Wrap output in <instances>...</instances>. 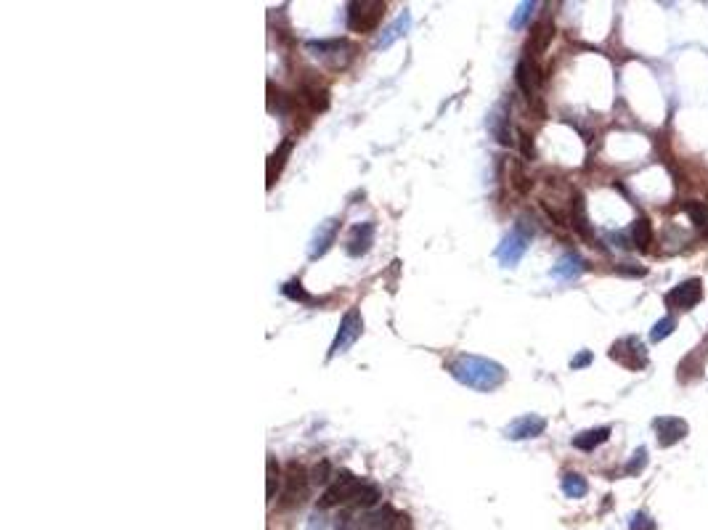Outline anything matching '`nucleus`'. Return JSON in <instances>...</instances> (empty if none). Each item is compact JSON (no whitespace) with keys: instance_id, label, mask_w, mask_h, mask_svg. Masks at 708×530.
Instances as JSON below:
<instances>
[{"instance_id":"obj_24","label":"nucleus","mask_w":708,"mask_h":530,"mask_svg":"<svg viewBox=\"0 0 708 530\" xmlns=\"http://www.w3.org/2000/svg\"><path fill=\"white\" fill-rule=\"evenodd\" d=\"M589 490V483L584 475H578V472H565L562 475V493L568 496V499H584Z\"/></svg>"},{"instance_id":"obj_4","label":"nucleus","mask_w":708,"mask_h":530,"mask_svg":"<svg viewBox=\"0 0 708 530\" xmlns=\"http://www.w3.org/2000/svg\"><path fill=\"white\" fill-rule=\"evenodd\" d=\"M363 485H366V480H361V477H356L353 472L342 469V472H337V475H334L332 485L324 490V496H321L319 506H321V509H329V506H342V503H353V506H356V501H359V496H361Z\"/></svg>"},{"instance_id":"obj_28","label":"nucleus","mask_w":708,"mask_h":530,"mask_svg":"<svg viewBox=\"0 0 708 530\" xmlns=\"http://www.w3.org/2000/svg\"><path fill=\"white\" fill-rule=\"evenodd\" d=\"M684 210L690 212V218H693V223L698 225V228L708 231V207L703 204V202H690Z\"/></svg>"},{"instance_id":"obj_1","label":"nucleus","mask_w":708,"mask_h":530,"mask_svg":"<svg viewBox=\"0 0 708 530\" xmlns=\"http://www.w3.org/2000/svg\"><path fill=\"white\" fill-rule=\"evenodd\" d=\"M446 369L451 371V377L459 384H465L469 390H481V393H491L496 387H502L504 379H507V371H504L502 363L483 356H467V353L449 361Z\"/></svg>"},{"instance_id":"obj_16","label":"nucleus","mask_w":708,"mask_h":530,"mask_svg":"<svg viewBox=\"0 0 708 530\" xmlns=\"http://www.w3.org/2000/svg\"><path fill=\"white\" fill-rule=\"evenodd\" d=\"M403 517L393 509V506H382V509H375L363 517L361 528L363 530H398Z\"/></svg>"},{"instance_id":"obj_23","label":"nucleus","mask_w":708,"mask_h":530,"mask_svg":"<svg viewBox=\"0 0 708 530\" xmlns=\"http://www.w3.org/2000/svg\"><path fill=\"white\" fill-rule=\"evenodd\" d=\"M573 228L578 231V236H584L587 241L594 238V231H592V225H589V218H587V204H584V197L581 194H575L573 197Z\"/></svg>"},{"instance_id":"obj_36","label":"nucleus","mask_w":708,"mask_h":530,"mask_svg":"<svg viewBox=\"0 0 708 530\" xmlns=\"http://www.w3.org/2000/svg\"><path fill=\"white\" fill-rule=\"evenodd\" d=\"M308 530H326V520H324V515H321V512H316V515L310 517V522H308Z\"/></svg>"},{"instance_id":"obj_14","label":"nucleus","mask_w":708,"mask_h":530,"mask_svg":"<svg viewBox=\"0 0 708 530\" xmlns=\"http://www.w3.org/2000/svg\"><path fill=\"white\" fill-rule=\"evenodd\" d=\"M488 132L496 138V144L509 146L512 144V132H509V106L507 101H502L494 106V112L488 114Z\"/></svg>"},{"instance_id":"obj_2","label":"nucleus","mask_w":708,"mask_h":530,"mask_svg":"<svg viewBox=\"0 0 708 530\" xmlns=\"http://www.w3.org/2000/svg\"><path fill=\"white\" fill-rule=\"evenodd\" d=\"M388 3L382 0H356L347 6V29L356 35H372L382 24Z\"/></svg>"},{"instance_id":"obj_18","label":"nucleus","mask_w":708,"mask_h":530,"mask_svg":"<svg viewBox=\"0 0 708 530\" xmlns=\"http://www.w3.org/2000/svg\"><path fill=\"white\" fill-rule=\"evenodd\" d=\"M292 149H294V138H284L279 144V149L268 157V188H273L276 178H279L281 170H284V165H287V157L292 154Z\"/></svg>"},{"instance_id":"obj_26","label":"nucleus","mask_w":708,"mask_h":530,"mask_svg":"<svg viewBox=\"0 0 708 530\" xmlns=\"http://www.w3.org/2000/svg\"><path fill=\"white\" fill-rule=\"evenodd\" d=\"M281 292H284V297H289V300H294V303H303V305H316V300L308 294L306 289H303V284L297 281V278H292V281H287L284 287H281Z\"/></svg>"},{"instance_id":"obj_11","label":"nucleus","mask_w":708,"mask_h":530,"mask_svg":"<svg viewBox=\"0 0 708 530\" xmlns=\"http://www.w3.org/2000/svg\"><path fill=\"white\" fill-rule=\"evenodd\" d=\"M375 231H377L375 220H363V223L353 225V231H350L347 244H345L347 255H350V257H361V255H366V252L372 250V244H375Z\"/></svg>"},{"instance_id":"obj_10","label":"nucleus","mask_w":708,"mask_h":530,"mask_svg":"<svg viewBox=\"0 0 708 530\" xmlns=\"http://www.w3.org/2000/svg\"><path fill=\"white\" fill-rule=\"evenodd\" d=\"M340 225H342L340 218H329V220L319 223L316 234H313V238H310V250H308V257H310V260H319L321 255H326V252H329V247L337 241Z\"/></svg>"},{"instance_id":"obj_29","label":"nucleus","mask_w":708,"mask_h":530,"mask_svg":"<svg viewBox=\"0 0 708 530\" xmlns=\"http://www.w3.org/2000/svg\"><path fill=\"white\" fill-rule=\"evenodd\" d=\"M674 326H677V318H674V316L661 318V321H658V324L653 326V331H650V340H653V342H661L663 337H668V334L674 331Z\"/></svg>"},{"instance_id":"obj_6","label":"nucleus","mask_w":708,"mask_h":530,"mask_svg":"<svg viewBox=\"0 0 708 530\" xmlns=\"http://www.w3.org/2000/svg\"><path fill=\"white\" fill-rule=\"evenodd\" d=\"M528 241H531V231L522 223L515 225L507 236L502 238V244H499V250H496L499 263L504 265V268H515V265L520 263L522 255H525V250H528Z\"/></svg>"},{"instance_id":"obj_33","label":"nucleus","mask_w":708,"mask_h":530,"mask_svg":"<svg viewBox=\"0 0 708 530\" xmlns=\"http://www.w3.org/2000/svg\"><path fill=\"white\" fill-rule=\"evenodd\" d=\"M631 530H655L653 517L647 515V512H637V515L631 517Z\"/></svg>"},{"instance_id":"obj_35","label":"nucleus","mask_w":708,"mask_h":530,"mask_svg":"<svg viewBox=\"0 0 708 530\" xmlns=\"http://www.w3.org/2000/svg\"><path fill=\"white\" fill-rule=\"evenodd\" d=\"M589 363H592V353L584 350V353H578V356L571 361V369H584V366H589Z\"/></svg>"},{"instance_id":"obj_15","label":"nucleus","mask_w":708,"mask_h":530,"mask_svg":"<svg viewBox=\"0 0 708 530\" xmlns=\"http://www.w3.org/2000/svg\"><path fill=\"white\" fill-rule=\"evenodd\" d=\"M515 82L522 91V96L528 101H536V88H538V69L531 59H520L515 66Z\"/></svg>"},{"instance_id":"obj_19","label":"nucleus","mask_w":708,"mask_h":530,"mask_svg":"<svg viewBox=\"0 0 708 530\" xmlns=\"http://www.w3.org/2000/svg\"><path fill=\"white\" fill-rule=\"evenodd\" d=\"M412 26V13L409 11H403L396 22L390 26H385L382 29V35H379V40H377V48H390L396 40H401L403 35H406V29Z\"/></svg>"},{"instance_id":"obj_20","label":"nucleus","mask_w":708,"mask_h":530,"mask_svg":"<svg viewBox=\"0 0 708 530\" xmlns=\"http://www.w3.org/2000/svg\"><path fill=\"white\" fill-rule=\"evenodd\" d=\"M552 35H555V26L549 24V22H538V24L531 26V38H528V53L538 56V53L547 51V45H549V40H552Z\"/></svg>"},{"instance_id":"obj_5","label":"nucleus","mask_w":708,"mask_h":530,"mask_svg":"<svg viewBox=\"0 0 708 530\" xmlns=\"http://www.w3.org/2000/svg\"><path fill=\"white\" fill-rule=\"evenodd\" d=\"M361 331H363L361 310H359V308H350L345 316H342V321H340L337 334H334V342H332V347H329V358L350 350V347L356 344V340L361 337Z\"/></svg>"},{"instance_id":"obj_31","label":"nucleus","mask_w":708,"mask_h":530,"mask_svg":"<svg viewBox=\"0 0 708 530\" xmlns=\"http://www.w3.org/2000/svg\"><path fill=\"white\" fill-rule=\"evenodd\" d=\"M645 467H647V450L637 448L634 450V456H631V462L626 464V475H640Z\"/></svg>"},{"instance_id":"obj_9","label":"nucleus","mask_w":708,"mask_h":530,"mask_svg":"<svg viewBox=\"0 0 708 530\" xmlns=\"http://www.w3.org/2000/svg\"><path fill=\"white\" fill-rule=\"evenodd\" d=\"M700 300H703V281L700 278H687L666 294V305L674 308V310H693Z\"/></svg>"},{"instance_id":"obj_8","label":"nucleus","mask_w":708,"mask_h":530,"mask_svg":"<svg viewBox=\"0 0 708 530\" xmlns=\"http://www.w3.org/2000/svg\"><path fill=\"white\" fill-rule=\"evenodd\" d=\"M610 358L618 361L621 366H626L631 371H640L647 366V347L637 340V337H624L613 344L610 350Z\"/></svg>"},{"instance_id":"obj_7","label":"nucleus","mask_w":708,"mask_h":530,"mask_svg":"<svg viewBox=\"0 0 708 530\" xmlns=\"http://www.w3.org/2000/svg\"><path fill=\"white\" fill-rule=\"evenodd\" d=\"M308 485H310V477H308L306 467L297 462L287 464V472H284V493H281V506H294L306 499Z\"/></svg>"},{"instance_id":"obj_22","label":"nucleus","mask_w":708,"mask_h":530,"mask_svg":"<svg viewBox=\"0 0 708 530\" xmlns=\"http://www.w3.org/2000/svg\"><path fill=\"white\" fill-rule=\"evenodd\" d=\"M608 437H610V427H594V430H587V432H578L573 437V446L578 450H594Z\"/></svg>"},{"instance_id":"obj_30","label":"nucleus","mask_w":708,"mask_h":530,"mask_svg":"<svg viewBox=\"0 0 708 530\" xmlns=\"http://www.w3.org/2000/svg\"><path fill=\"white\" fill-rule=\"evenodd\" d=\"M536 8H538L536 3H520V6H518V11H515V16H512V26H515V29H522V26L528 24V19L534 16Z\"/></svg>"},{"instance_id":"obj_27","label":"nucleus","mask_w":708,"mask_h":530,"mask_svg":"<svg viewBox=\"0 0 708 530\" xmlns=\"http://www.w3.org/2000/svg\"><path fill=\"white\" fill-rule=\"evenodd\" d=\"M279 480H281V472H279V464L273 462V456H268V477H266V496H268V503L276 499V488H279Z\"/></svg>"},{"instance_id":"obj_13","label":"nucleus","mask_w":708,"mask_h":530,"mask_svg":"<svg viewBox=\"0 0 708 530\" xmlns=\"http://www.w3.org/2000/svg\"><path fill=\"white\" fill-rule=\"evenodd\" d=\"M655 432H658V443L668 448L674 443H679L681 437L690 432V427L684 419H677V416H658L655 419Z\"/></svg>"},{"instance_id":"obj_21","label":"nucleus","mask_w":708,"mask_h":530,"mask_svg":"<svg viewBox=\"0 0 708 530\" xmlns=\"http://www.w3.org/2000/svg\"><path fill=\"white\" fill-rule=\"evenodd\" d=\"M300 98H303V104H306L313 114H316V112H326V106H329V91H326V88H319V85H303Z\"/></svg>"},{"instance_id":"obj_25","label":"nucleus","mask_w":708,"mask_h":530,"mask_svg":"<svg viewBox=\"0 0 708 530\" xmlns=\"http://www.w3.org/2000/svg\"><path fill=\"white\" fill-rule=\"evenodd\" d=\"M631 238H634V247L637 250H647L650 241H653V228H650V220L647 218H637L634 225H631Z\"/></svg>"},{"instance_id":"obj_34","label":"nucleus","mask_w":708,"mask_h":530,"mask_svg":"<svg viewBox=\"0 0 708 530\" xmlns=\"http://www.w3.org/2000/svg\"><path fill=\"white\" fill-rule=\"evenodd\" d=\"M520 149H522V154H525V159H534L536 157L534 141H531V135H528L525 130H520Z\"/></svg>"},{"instance_id":"obj_12","label":"nucleus","mask_w":708,"mask_h":530,"mask_svg":"<svg viewBox=\"0 0 708 530\" xmlns=\"http://www.w3.org/2000/svg\"><path fill=\"white\" fill-rule=\"evenodd\" d=\"M547 430V419L538 416V414H525V416H518L515 422L509 424L504 430V435L509 440H528V437H538Z\"/></svg>"},{"instance_id":"obj_32","label":"nucleus","mask_w":708,"mask_h":530,"mask_svg":"<svg viewBox=\"0 0 708 530\" xmlns=\"http://www.w3.org/2000/svg\"><path fill=\"white\" fill-rule=\"evenodd\" d=\"M332 477L334 475H332V464H329V462H321L319 467L310 472V480H313V483H319V485H326Z\"/></svg>"},{"instance_id":"obj_17","label":"nucleus","mask_w":708,"mask_h":530,"mask_svg":"<svg viewBox=\"0 0 708 530\" xmlns=\"http://www.w3.org/2000/svg\"><path fill=\"white\" fill-rule=\"evenodd\" d=\"M587 271V263L575 255V252H568V255H562L560 260L555 263V268H552V276L555 278H560V281H573V278H578L581 273Z\"/></svg>"},{"instance_id":"obj_3","label":"nucleus","mask_w":708,"mask_h":530,"mask_svg":"<svg viewBox=\"0 0 708 530\" xmlns=\"http://www.w3.org/2000/svg\"><path fill=\"white\" fill-rule=\"evenodd\" d=\"M306 48L310 51V56L316 59H324L329 69H345L353 59L359 48L345 38H332V40H308Z\"/></svg>"}]
</instances>
